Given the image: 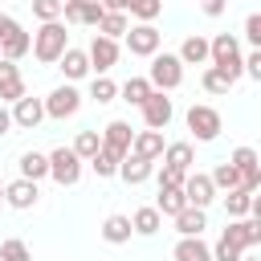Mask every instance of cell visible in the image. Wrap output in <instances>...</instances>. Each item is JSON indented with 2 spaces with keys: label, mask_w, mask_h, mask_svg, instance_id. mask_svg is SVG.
I'll use <instances>...</instances> for the list:
<instances>
[{
  "label": "cell",
  "mask_w": 261,
  "mask_h": 261,
  "mask_svg": "<svg viewBox=\"0 0 261 261\" xmlns=\"http://www.w3.org/2000/svg\"><path fill=\"white\" fill-rule=\"evenodd\" d=\"M69 49V33L61 20H41V29L33 33V57L45 65H57V57Z\"/></svg>",
  "instance_id": "obj_1"
},
{
  "label": "cell",
  "mask_w": 261,
  "mask_h": 261,
  "mask_svg": "<svg viewBox=\"0 0 261 261\" xmlns=\"http://www.w3.org/2000/svg\"><path fill=\"white\" fill-rule=\"evenodd\" d=\"M208 61H212L228 82H237V77H241V41H237L232 33H216V37L208 41Z\"/></svg>",
  "instance_id": "obj_2"
},
{
  "label": "cell",
  "mask_w": 261,
  "mask_h": 261,
  "mask_svg": "<svg viewBox=\"0 0 261 261\" xmlns=\"http://www.w3.org/2000/svg\"><path fill=\"white\" fill-rule=\"evenodd\" d=\"M147 82L155 86V90H179V82H184V61L175 57V53H151V73H147Z\"/></svg>",
  "instance_id": "obj_3"
},
{
  "label": "cell",
  "mask_w": 261,
  "mask_h": 261,
  "mask_svg": "<svg viewBox=\"0 0 261 261\" xmlns=\"http://www.w3.org/2000/svg\"><path fill=\"white\" fill-rule=\"evenodd\" d=\"M184 118H188V130H192L200 143H212V139L220 135V126H224V122H220V114H216L212 106H204V102H192Z\"/></svg>",
  "instance_id": "obj_4"
},
{
  "label": "cell",
  "mask_w": 261,
  "mask_h": 261,
  "mask_svg": "<svg viewBox=\"0 0 261 261\" xmlns=\"http://www.w3.org/2000/svg\"><path fill=\"white\" fill-rule=\"evenodd\" d=\"M49 175H53V184H61V188H73V184L82 179V159L73 155V147L49 151Z\"/></svg>",
  "instance_id": "obj_5"
},
{
  "label": "cell",
  "mask_w": 261,
  "mask_h": 261,
  "mask_svg": "<svg viewBox=\"0 0 261 261\" xmlns=\"http://www.w3.org/2000/svg\"><path fill=\"white\" fill-rule=\"evenodd\" d=\"M220 237H228L237 249H257L261 245V216H232Z\"/></svg>",
  "instance_id": "obj_6"
},
{
  "label": "cell",
  "mask_w": 261,
  "mask_h": 261,
  "mask_svg": "<svg viewBox=\"0 0 261 261\" xmlns=\"http://www.w3.org/2000/svg\"><path fill=\"white\" fill-rule=\"evenodd\" d=\"M159 45H163V33H159L155 24H135V29H126V49H130V57H151V53H159Z\"/></svg>",
  "instance_id": "obj_7"
},
{
  "label": "cell",
  "mask_w": 261,
  "mask_h": 261,
  "mask_svg": "<svg viewBox=\"0 0 261 261\" xmlns=\"http://www.w3.org/2000/svg\"><path fill=\"white\" fill-rule=\"evenodd\" d=\"M77 106H82V94L65 82V86H57V90L45 98V118H73Z\"/></svg>",
  "instance_id": "obj_8"
},
{
  "label": "cell",
  "mask_w": 261,
  "mask_h": 261,
  "mask_svg": "<svg viewBox=\"0 0 261 261\" xmlns=\"http://www.w3.org/2000/svg\"><path fill=\"white\" fill-rule=\"evenodd\" d=\"M139 110H143V122H147L151 130H163V126L171 122V114H175V106H171V98H167L163 90H151Z\"/></svg>",
  "instance_id": "obj_9"
},
{
  "label": "cell",
  "mask_w": 261,
  "mask_h": 261,
  "mask_svg": "<svg viewBox=\"0 0 261 261\" xmlns=\"http://www.w3.org/2000/svg\"><path fill=\"white\" fill-rule=\"evenodd\" d=\"M86 57H90V69L110 73V69H114V61H118V41H110V37H102V33H98V37L90 41Z\"/></svg>",
  "instance_id": "obj_10"
},
{
  "label": "cell",
  "mask_w": 261,
  "mask_h": 261,
  "mask_svg": "<svg viewBox=\"0 0 261 261\" xmlns=\"http://www.w3.org/2000/svg\"><path fill=\"white\" fill-rule=\"evenodd\" d=\"M41 118H45V102L41 98H16L12 102V126H20V130H37L41 126Z\"/></svg>",
  "instance_id": "obj_11"
},
{
  "label": "cell",
  "mask_w": 261,
  "mask_h": 261,
  "mask_svg": "<svg viewBox=\"0 0 261 261\" xmlns=\"http://www.w3.org/2000/svg\"><path fill=\"white\" fill-rule=\"evenodd\" d=\"M98 135H102V151H110V155H118V159L130 151V139H135L130 122H122V118L106 122V130H98Z\"/></svg>",
  "instance_id": "obj_12"
},
{
  "label": "cell",
  "mask_w": 261,
  "mask_h": 261,
  "mask_svg": "<svg viewBox=\"0 0 261 261\" xmlns=\"http://www.w3.org/2000/svg\"><path fill=\"white\" fill-rule=\"evenodd\" d=\"M184 200H188L192 208H208V204L216 200L212 179H208V175H200V171H188V175H184Z\"/></svg>",
  "instance_id": "obj_13"
},
{
  "label": "cell",
  "mask_w": 261,
  "mask_h": 261,
  "mask_svg": "<svg viewBox=\"0 0 261 261\" xmlns=\"http://www.w3.org/2000/svg\"><path fill=\"white\" fill-rule=\"evenodd\" d=\"M37 200H41V188H37L33 179H24V175H20V179H12V184H4V204H8V208H16V212H24V208H33Z\"/></svg>",
  "instance_id": "obj_14"
},
{
  "label": "cell",
  "mask_w": 261,
  "mask_h": 261,
  "mask_svg": "<svg viewBox=\"0 0 261 261\" xmlns=\"http://www.w3.org/2000/svg\"><path fill=\"white\" fill-rule=\"evenodd\" d=\"M130 155H139V159H159L163 155V130H135V139H130Z\"/></svg>",
  "instance_id": "obj_15"
},
{
  "label": "cell",
  "mask_w": 261,
  "mask_h": 261,
  "mask_svg": "<svg viewBox=\"0 0 261 261\" xmlns=\"http://www.w3.org/2000/svg\"><path fill=\"white\" fill-rule=\"evenodd\" d=\"M16 98H24V77H20L16 61L0 57V102H16Z\"/></svg>",
  "instance_id": "obj_16"
},
{
  "label": "cell",
  "mask_w": 261,
  "mask_h": 261,
  "mask_svg": "<svg viewBox=\"0 0 261 261\" xmlns=\"http://www.w3.org/2000/svg\"><path fill=\"white\" fill-rule=\"evenodd\" d=\"M57 65H61V73H65V82H82L86 73H90V57H86V49H65L61 57H57Z\"/></svg>",
  "instance_id": "obj_17"
},
{
  "label": "cell",
  "mask_w": 261,
  "mask_h": 261,
  "mask_svg": "<svg viewBox=\"0 0 261 261\" xmlns=\"http://www.w3.org/2000/svg\"><path fill=\"white\" fill-rule=\"evenodd\" d=\"M171 220H175V232H179V237H200V232L208 228V216H204V208H192V204H188L184 212H175Z\"/></svg>",
  "instance_id": "obj_18"
},
{
  "label": "cell",
  "mask_w": 261,
  "mask_h": 261,
  "mask_svg": "<svg viewBox=\"0 0 261 261\" xmlns=\"http://www.w3.org/2000/svg\"><path fill=\"white\" fill-rule=\"evenodd\" d=\"M175 261H212V245H204L200 237H179L171 249Z\"/></svg>",
  "instance_id": "obj_19"
},
{
  "label": "cell",
  "mask_w": 261,
  "mask_h": 261,
  "mask_svg": "<svg viewBox=\"0 0 261 261\" xmlns=\"http://www.w3.org/2000/svg\"><path fill=\"white\" fill-rule=\"evenodd\" d=\"M175 57H179L184 65H208V37H200V33L184 37V45H179Z\"/></svg>",
  "instance_id": "obj_20"
},
{
  "label": "cell",
  "mask_w": 261,
  "mask_h": 261,
  "mask_svg": "<svg viewBox=\"0 0 261 261\" xmlns=\"http://www.w3.org/2000/svg\"><path fill=\"white\" fill-rule=\"evenodd\" d=\"M114 175H122L126 184H143V179H151V159H139V155L126 151V155L118 159V171H114Z\"/></svg>",
  "instance_id": "obj_21"
},
{
  "label": "cell",
  "mask_w": 261,
  "mask_h": 261,
  "mask_svg": "<svg viewBox=\"0 0 261 261\" xmlns=\"http://www.w3.org/2000/svg\"><path fill=\"white\" fill-rule=\"evenodd\" d=\"M130 216H122V212H114V216H106L102 220V241H110V245H126L130 241Z\"/></svg>",
  "instance_id": "obj_22"
},
{
  "label": "cell",
  "mask_w": 261,
  "mask_h": 261,
  "mask_svg": "<svg viewBox=\"0 0 261 261\" xmlns=\"http://www.w3.org/2000/svg\"><path fill=\"white\" fill-rule=\"evenodd\" d=\"M29 49H33V37H29L24 29H12V33L0 41V53H4V61H20Z\"/></svg>",
  "instance_id": "obj_23"
},
{
  "label": "cell",
  "mask_w": 261,
  "mask_h": 261,
  "mask_svg": "<svg viewBox=\"0 0 261 261\" xmlns=\"http://www.w3.org/2000/svg\"><path fill=\"white\" fill-rule=\"evenodd\" d=\"M163 163L167 167H179V171H192V163H196L192 143H163Z\"/></svg>",
  "instance_id": "obj_24"
},
{
  "label": "cell",
  "mask_w": 261,
  "mask_h": 261,
  "mask_svg": "<svg viewBox=\"0 0 261 261\" xmlns=\"http://www.w3.org/2000/svg\"><path fill=\"white\" fill-rule=\"evenodd\" d=\"M20 175L33 179V184H41V179L49 175V155H41V151H24V155H20Z\"/></svg>",
  "instance_id": "obj_25"
},
{
  "label": "cell",
  "mask_w": 261,
  "mask_h": 261,
  "mask_svg": "<svg viewBox=\"0 0 261 261\" xmlns=\"http://www.w3.org/2000/svg\"><path fill=\"white\" fill-rule=\"evenodd\" d=\"M130 228L139 232V237H155L159 228H163V216H159V208L151 204V208H139L135 216H130Z\"/></svg>",
  "instance_id": "obj_26"
},
{
  "label": "cell",
  "mask_w": 261,
  "mask_h": 261,
  "mask_svg": "<svg viewBox=\"0 0 261 261\" xmlns=\"http://www.w3.org/2000/svg\"><path fill=\"white\" fill-rule=\"evenodd\" d=\"M151 90H155V86H151L147 77H126V82L118 86V94H122V102H130V106H143Z\"/></svg>",
  "instance_id": "obj_27"
},
{
  "label": "cell",
  "mask_w": 261,
  "mask_h": 261,
  "mask_svg": "<svg viewBox=\"0 0 261 261\" xmlns=\"http://www.w3.org/2000/svg\"><path fill=\"white\" fill-rule=\"evenodd\" d=\"M155 208H159V216H175V212H184V208H188V200H184V188H159V200H155Z\"/></svg>",
  "instance_id": "obj_28"
},
{
  "label": "cell",
  "mask_w": 261,
  "mask_h": 261,
  "mask_svg": "<svg viewBox=\"0 0 261 261\" xmlns=\"http://www.w3.org/2000/svg\"><path fill=\"white\" fill-rule=\"evenodd\" d=\"M126 29H130L126 12H102V20H98V33H102V37H110V41L126 37Z\"/></svg>",
  "instance_id": "obj_29"
},
{
  "label": "cell",
  "mask_w": 261,
  "mask_h": 261,
  "mask_svg": "<svg viewBox=\"0 0 261 261\" xmlns=\"http://www.w3.org/2000/svg\"><path fill=\"white\" fill-rule=\"evenodd\" d=\"M249 208H253V192H245V188H228L224 192V212L228 216H249Z\"/></svg>",
  "instance_id": "obj_30"
},
{
  "label": "cell",
  "mask_w": 261,
  "mask_h": 261,
  "mask_svg": "<svg viewBox=\"0 0 261 261\" xmlns=\"http://www.w3.org/2000/svg\"><path fill=\"white\" fill-rule=\"evenodd\" d=\"M98 147H102V135L98 130H77V139H73V155L86 163V159H94L98 155Z\"/></svg>",
  "instance_id": "obj_31"
},
{
  "label": "cell",
  "mask_w": 261,
  "mask_h": 261,
  "mask_svg": "<svg viewBox=\"0 0 261 261\" xmlns=\"http://www.w3.org/2000/svg\"><path fill=\"white\" fill-rule=\"evenodd\" d=\"M208 179H212V188H216V192H228V188H241V171H237L232 163H216V171H212Z\"/></svg>",
  "instance_id": "obj_32"
},
{
  "label": "cell",
  "mask_w": 261,
  "mask_h": 261,
  "mask_svg": "<svg viewBox=\"0 0 261 261\" xmlns=\"http://www.w3.org/2000/svg\"><path fill=\"white\" fill-rule=\"evenodd\" d=\"M126 12H130L139 24H151V20L163 12V0H130V4H126Z\"/></svg>",
  "instance_id": "obj_33"
},
{
  "label": "cell",
  "mask_w": 261,
  "mask_h": 261,
  "mask_svg": "<svg viewBox=\"0 0 261 261\" xmlns=\"http://www.w3.org/2000/svg\"><path fill=\"white\" fill-rule=\"evenodd\" d=\"M90 98H94V102H114V98H118V86H114L106 73H98V77L90 82Z\"/></svg>",
  "instance_id": "obj_34"
},
{
  "label": "cell",
  "mask_w": 261,
  "mask_h": 261,
  "mask_svg": "<svg viewBox=\"0 0 261 261\" xmlns=\"http://www.w3.org/2000/svg\"><path fill=\"white\" fill-rule=\"evenodd\" d=\"M200 82H204V90H208V94H228V90H232V82H228V77H224L216 65H208Z\"/></svg>",
  "instance_id": "obj_35"
},
{
  "label": "cell",
  "mask_w": 261,
  "mask_h": 261,
  "mask_svg": "<svg viewBox=\"0 0 261 261\" xmlns=\"http://www.w3.org/2000/svg\"><path fill=\"white\" fill-rule=\"evenodd\" d=\"M86 163H90V167H94L102 179L118 171V155H110V151H102V147H98V155H94V159H86Z\"/></svg>",
  "instance_id": "obj_36"
},
{
  "label": "cell",
  "mask_w": 261,
  "mask_h": 261,
  "mask_svg": "<svg viewBox=\"0 0 261 261\" xmlns=\"http://www.w3.org/2000/svg\"><path fill=\"white\" fill-rule=\"evenodd\" d=\"M0 261H33V253H29V245H24V241H16V237H12V241H4V245H0Z\"/></svg>",
  "instance_id": "obj_37"
},
{
  "label": "cell",
  "mask_w": 261,
  "mask_h": 261,
  "mask_svg": "<svg viewBox=\"0 0 261 261\" xmlns=\"http://www.w3.org/2000/svg\"><path fill=\"white\" fill-rule=\"evenodd\" d=\"M102 12H106V8H102L98 0H82V8H77V24H94V29H98Z\"/></svg>",
  "instance_id": "obj_38"
},
{
  "label": "cell",
  "mask_w": 261,
  "mask_h": 261,
  "mask_svg": "<svg viewBox=\"0 0 261 261\" xmlns=\"http://www.w3.org/2000/svg\"><path fill=\"white\" fill-rule=\"evenodd\" d=\"M241 253H245V249H237L228 237H220V241L212 245V261H241Z\"/></svg>",
  "instance_id": "obj_39"
},
{
  "label": "cell",
  "mask_w": 261,
  "mask_h": 261,
  "mask_svg": "<svg viewBox=\"0 0 261 261\" xmlns=\"http://www.w3.org/2000/svg\"><path fill=\"white\" fill-rule=\"evenodd\" d=\"M37 20H61V0H33Z\"/></svg>",
  "instance_id": "obj_40"
},
{
  "label": "cell",
  "mask_w": 261,
  "mask_h": 261,
  "mask_svg": "<svg viewBox=\"0 0 261 261\" xmlns=\"http://www.w3.org/2000/svg\"><path fill=\"white\" fill-rule=\"evenodd\" d=\"M245 41H249L253 49H261V12H249V16H245Z\"/></svg>",
  "instance_id": "obj_41"
},
{
  "label": "cell",
  "mask_w": 261,
  "mask_h": 261,
  "mask_svg": "<svg viewBox=\"0 0 261 261\" xmlns=\"http://www.w3.org/2000/svg\"><path fill=\"white\" fill-rule=\"evenodd\" d=\"M184 175H188V171H179V167H167V163H163V171H159V188H184Z\"/></svg>",
  "instance_id": "obj_42"
},
{
  "label": "cell",
  "mask_w": 261,
  "mask_h": 261,
  "mask_svg": "<svg viewBox=\"0 0 261 261\" xmlns=\"http://www.w3.org/2000/svg\"><path fill=\"white\" fill-rule=\"evenodd\" d=\"M200 8H204V16H224V8H228V0H200Z\"/></svg>",
  "instance_id": "obj_43"
},
{
  "label": "cell",
  "mask_w": 261,
  "mask_h": 261,
  "mask_svg": "<svg viewBox=\"0 0 261 261\" xmlns=\"http://www.w3.org/2000/svg\"><path fill=\"white\" fill-rule=\"evenodd\" d=\"M12 29H20V24H16V20L8 16V12H0V41H4V37H8Z\"/></svg>",
  "instance_id": "obj_44"
},
{
  "label": "cell",
  "mask_w": 261,
  "mask_h": 261,
  "mask_svg": "<svg viewBox=\"0 0 261 261\" xmlns=\"http://www.w3.org/2000/svg\"><path fill=\"white\" fill-rule=\"evenodd\" d=\"M8 130H12V110L0 106V135H8Z\"/></svg>",
  "instance_id": "obj_45"
},
{
  "label": "cell",
  "mask_w": 261,
  "mask_h": 261,
  "mask_svg": "<svg viewBox=\"0 0 261 261\" xmlns=\"http://www.w3.org/2000/svg\"><path fill=\"white\" fill-rule=\"evenodd\" d=\"M98 4H102L106 12H126V4H130V0H98Z\"/></svg>",
  "instance_id": "obj_46"
},
{
  "label": "cell",
  "mask_w": 261,
  "mask_h": 261,
  "mask_svg": "<svg viewBox=\"0 0 261 261\" xmlns=\"http://www.w3.org/2000/svg\"><path fill=\"white\" fill-rule=\"evenodd\" d=\"M241 261H261V257H253V253H249V249H245V253H241Z\"/></svg>",
  "instance_id": "obj_47"
},
{
  "label": "cell",
  "mask_w": 261,
  "mask_h": 261,
  "mask_svg": "<svg viewBox=\"0 0 261 261\" xmlns=\"http://www.w3.org/2000/svg\"><path fill=\"white\" fill-rule=\"evenodd\" d=\"M0 200H4V184H0Z\"/></svg>",
  "instance_id": "obj_48"
}]
</instances>
